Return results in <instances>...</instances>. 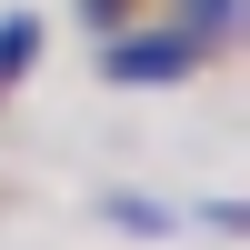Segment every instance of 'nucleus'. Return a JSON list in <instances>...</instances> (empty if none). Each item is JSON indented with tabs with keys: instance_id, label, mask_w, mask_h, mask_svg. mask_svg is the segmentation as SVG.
<instances>
[{
	"instance_id": "1",
	"label": "nucleus",
	"mask_w": 250,
	"mask_h": 250,
	"mask_svg": "<svg viewBox=\"0 0 250 250\" xmlns=\"http://www.w3.org/2000/svg\"><path fill=\"white\" fill-rule=\"evenodd\" d=\"M100 70H110L120 90H170V80L200 70V40H190V30H120Z\"/></svg>"
},
{
	"instance_id": "2",
	"label": "nucleus",
	"mask_w": 250,
	"mask_h": 250,
	"mask_svg": "<svg viewBox=\"0 0 250 250\" xmlns=\"http://www.w3.org/2000/svg\"><path fill=\"white\" fill-rule=\"evenodd\" d=\"M100 220H120V230H140V240H170L180 230V210H160V200H140V190H110Z\"/></svg>"
},
{
	"instance_id": "3",
	"label": "nucleus",
	"mask_w": 250,
	"mask_h": 250,
	"mask_svg": "<svg viewBox=\"0 0 250 250\" xmlns=\"http://www.w3.org/2000/svg\"><path fill=\"white\" fill-rule=\"evenodd\" d=\"M30 60H40V20L10 10V20H0V90H10V80H30Z\"/></svg>"
},
{
	"instance_id": "4",
	"label": "nucleus",
	"mask_w": 250,
	"mask_h": 250,
	"mask_svg": "<svg viewBox=\"0 0 250 250\" xmlns=\"http://www.w3.org/2000/svg\"><path fill=\"white\" fill-rule=\"evenodd\" d=\"M180 10H190V30H230V20H240V0H180Z\"/></svg>"
}]
</instances>
